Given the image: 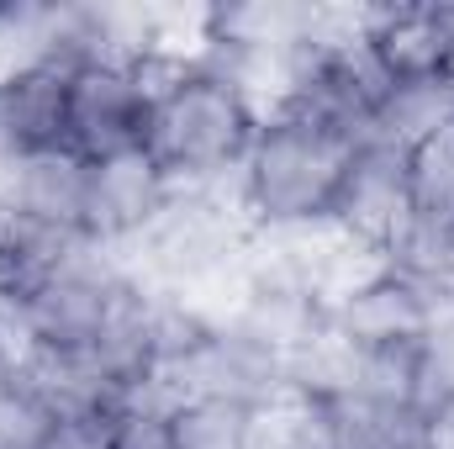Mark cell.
<instances>
[{
    "instance_id": "obj_3",
    "label": "cell",
    "mask_w": 454,
    "mask_h": 449,
    "mask_svg": "<svg viewBox=\"0 0 454 449\" xmlns=\"http://www.w3.org/2000/svg\"><path fill=\"white\" fill-rule=\"evenodd\" d=\"M164 59H85L64 69V148L85 164L132 154L148 143L153 80Z\"/></svg>"
},
{
    "instance_id": "obj_2",
    "label": "cell",
    "mask_w": 454,
    "mask_h": 449,
    "mask_svg": "<svg viewBox=\"0 0 454 449\" xmlns=\"http://www.w3.org/2000/svg\"><path fill=\"white\" fill-rule=\"evenodd\" d=\"M354 148H359L354 138L333 132L317 116L296 106H270L238 169V212L270 232L333 227V201Z\"/></svg>"
},
{
    "instance_id": "obj_1",
    "label": "cell",
    "mask_w": 454,
    "mask_h": 449,
    "mask_svg": "<svg viewBox=\"0 0 454 449\" xmlns=\"http://www.w3.org/2000/svg\"><path fill=\"white\" fill-rule=\"evenodd\" d=\"M264 122L254 85L212 53H180L159 64L153 112H148V154L180 191H212L217 180H238L248 143Z\"/></svg>"
},
{
    "instance_id": "obj_7",
    "label": "cell",
    "mask_w": 454,
    "mask_h": 449,
    "mask_svg": "<svg viewBox=\"0 0 454 449\" xmlns=\"http://www.w3.org/2000/svg\"><path fill=\"white\" fill-rule=\"evenodd\" d=\"M412 223V185H407V148L391 143H359L348 154L339 201H333V232L364 248L370 259Z\"/></svg>"
},
{
    "instance_id": "obj_9",
    "label": "cell",
    "mask_w": 454,
    "mask_h": 449,
    "mask_svg": "<svg viewBox=\"0 0 454 449\" xmlns=\"http://www.w3.org/2000/svg\"><path fill=\"white\" fill-rule=\"evenodd\" d=\"M375 407L354 397H301L286 391L254 423V449H370Z\"/></svg>"
},
{
    "instance_id": "obj_13",
    "label": "cell",
    "mask_w": 454,
    "mask_h": 449,
    "mask_svg": "<svg viewBox=\"0 0 454 449\" xmlns=\"http://www.w3.org/2000/svg\"><path fill=\"white\" fill-rule=\"evenodd\" d=\"M259 413L217 402V397H175L169 402V429L180 449H254Z\"/></svg>"
},
{
    "instance_id": "obj_5",
    "label": "cell",
    "mask_w": 454,
    "mask_h": 449,
    "mask_svg": "<svg viewBox=\"0 0 454 449\" xmlns=\"http://www.w3.org/2000/svg\"><path fill=\"white\" fill-rule=\"evenodd\" d=\"M164 386H169V402L175 397H217V402H238L248 413H264L270 402L286 397V354L238 323H212V334L164 375Z\"/></svg>"
},
{
    "instance_id": "obj_10",
    "label": "cell",
    "mask_w": 454,
    "mask_h": 449,
    "mask_svg": "<svg viewBox=\"0 0 454 449\" xmlns=\"http://www.w3.org/2000/svg\"><path fill=\"white\" fill-rule=\"evenodd\" d=\"M90 248H96L90 238H74V232H59V227L0 212V307L32 302L48 280H59Z\"/></svg>"
},
{
    "instance_id": "obj_11",
    "label": "cell",
    "mask_w": 454,
    "mask_h": 449,
    "mask_svg": "<svg viewBox=\"0 0 454 449\" xmlns=\"http://www.w3.org/2000/svg\"><path fill=\"white\" fill-rule=\"evenodd\" d=\"M444 122H454V80H444V75H391L386 69L380 101H375V127H370L375 143L412 148Z\"/></svg>"
},
{
    "instance_id": "obj_14",
    "label": "cell",
    "mask_w": 454,
    "mask_h": 449,
    "mask_svg": "<svg viewBox=\"0 0 454 449\" xmlns=\"http://www.w3.org/2000/svg\"><path fill=\"white\" fill-rule=\"evenodd\" d=\"M101 449H180L169 429V397L143 391L101 418Z\"/></svg>"
},
{
    "instance_id": "obj_8",
    "label": "cell",
    "mask_w": 454,
    "mask_h": 449,
    "mask_svg": "<svg viewBox=\"0 0 454 449\" xmlns=\"http://www.w3.org/2000/svg\"><path fill=\"white\" fill-rule=\"evenodd\" d=\"M0 212L5 217H27V223L59 227L74 238H90V164L69 148L53 154H32L21 164H11L0 175Z\"/></svg>"
},
{
    "instance_id": "obj_6",
    "label": "cell",
    "mask_w": 454,
    "mask_h": 449,
    "mask_svg": "<svg viewBox=\"0 0 454 449\" xmlns=\"http://www.w3.org/2000/svg\"><path fill=\"white\" fill-rule=\"evenodd\" d=\"M175 201H180V185L159 169V159L148 148L96 159L90 164V217H85V232L106 254L116 243H148L159 232V223L169 217Z\"/></svg>"
},
{
    "instance_id": "obj_12",
    "label": "cell",
    "mask_w": 454,
    "mask_h": 449,
    "mask_svg": "<svg viewBox=\"0 0 454 449\" xmlns=\"http://www.w3.org/2000/svg\"><path fill=\"white\" fill-rule=\"evenodd\" d=\"M407 185L418 223L454 227V122L434 127L423 143L407 148Z\"/></svg>"
},
{
    "instance_id": "obj_4",
    "label": "cell",
    "mask_w": 454,
    "mask_h": 449,
    "mask_svg": "<svg viewBox=\"0 0 454 449\" xmlns=\"http://www.w3.org/2000/svg\"><path fill=\"white\" fill-rule=\"evenodd\" d=\"M444 307H450V296H439V291L418 286L412 275L370 259L328 296V338H339L359 359L407 354V349H423V338L434 334Z\"/></svg>"
}]
</instances>
